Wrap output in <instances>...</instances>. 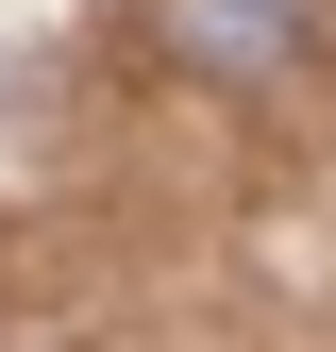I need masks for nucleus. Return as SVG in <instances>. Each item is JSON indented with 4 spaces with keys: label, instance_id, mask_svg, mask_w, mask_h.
I'll list each match as a JSON object with an SVG mask.
<instances>
[{
    "label": "nucleus",
    "instance_id": "obj_1",
    "mask_svg": "<svg viewBox=\"0 0 336 352\" xmlns=\"http://www.w3.org/2000/svg\"><path fill=\"white\" fill-rule=\"evenodd\" d=\"M168 51L185 67H286L303 51V0H168Z\"/></svg>",
    "mask_w": 336,
    "mask_h": 352
}]
</instances>
